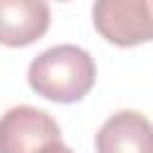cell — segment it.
Here are the masks:
<instances>
[{"mask_svg": "<svg viewBox=\"0 0 153 153\" xmlns=\"http://www.w3.org/2000/svg\"><path fill=\"white\" fill-rule=\"evenodd\" d=\"M91 19L112 45L131 48L153 41V0H96Z\"/></svg>", "mask_w": 153, "mask_h": 153, "instance_id": "7a4b0ae2", "label": "cell"}, {"mask_svg": "<svg viewBox=\"0 0 153 153\" xmlns=\"http://www.w3.org/2000/svg\"><path fill=\"white\" fill-rule=\"evenodd\" d=\"M41 153H74L72 148H67L62 141H55V143H50V146H45Z\"/></svg>", "mask_w": 153, "mask_h": 153, "instance_id": "8992f818", "label": "cell"}, {"mask_svg": "<svg viewBox=\"0 0 153 153\" xmlns=\"http://www.w3.org/2000/svg\"><path fill=\"white\" fill-rule=\"evenodd\" d=\"M57 2H67V0H57Z\"/></svg>", "mask_w": 153, "mask_h": 153, "instance_id": "52a82bcc", "label": "cell"}, {"mask_svg": "<svg viewBox=\"0 0 153 153\" xmlns=\"http://www.w3.org/2000/svg\"><path fill=\"white\" fill-rule=\"evenodd\" d=\"M55 141H62L60 127L45 110L17 105L0 117V153H41Z\"/></svg>", "mask_w": 153, "mask_h": 153, "instance_id": "3957f363", "label": "cell"}, {"mask_svg": "<svg viewBox=\"0 0 153 153\" xmlns=\"http://www.w3.org/2000/svg\"><path fill=\"white\" fill-rule=\"evenodd\" d=\"M26 79L45 100L76 103L96 84V62L79 45H53L31 60Z\"/></svg>", "mask_w": 153, "mask_h": 153, "instance_id": "6da1fadb", "label": "cell"}, {"mask_svg": "<svg viewBox=\"0 0 153 153\" xmlns=\"http://www.w3.org/2000/svg\"><path fill=\"white\" fill-rule=\"evenodd\" d=\"M96 153H153V124L136 110H120L100 124Z\"/></svg>", "mask_w": 153, "mask_h": 153, "instance_id": "5b68a950", "label": "cell"}, {"mask_svg": "<svg viewBox=\"0 0 153 153\" xmlns=\"http://www.w3.org/2000/svg\"><path fill=\"white\" fill-rule=\"evenodd\" d=\"M50 26L45 0H0V43L24 48L36 43Z\"/></svg>", "mask_w": 153, "mask_h": 153, "instance_id": "277c9868", "label": "cell"}]
</instances>
